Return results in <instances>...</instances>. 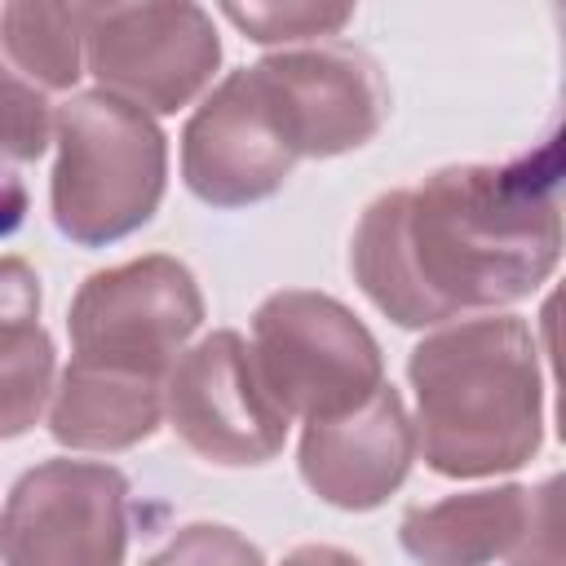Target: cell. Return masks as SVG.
<instances>
[{
	"label": "cell",
	"instance_id": "obj_1",
	"mask_svg": "<svg viewBox=\"0 0 566 566\" xmlns=\"http://www.w3.org/2000/svg\"><path fill=\"white\" fill-rule=\"evenodd\" d=\"M562 261L553 150L513 164H451L376 195L349 239L363 296L424 332L535 296Z\"/></svg>",
	"mask_w": 566,
	"mask_h": 566
},
{
	"label": "cell",
	"instance_id": "obj_2",
	"mask_svg": "<svg viewBox=\"0 0 566 566\" xmlns=\"http://www.w3.org/2000/svg\"><path fill=\"white\" fill-rule=\"evenodd\" d=\"M416 451L438 478H495L544 447L539 345L517 314H478L429 332L411 358Z\"/></svg>",
	"mask_w": 566,
	"mask_h": 566
},
{
	"label": "cell",
	"instance_id": "obj_3",
	"mask_svg": "<svg viewBox=\"0 0 566 566\" xmlns=\"http://www.w3.org/2000/svg\"><path fill=\"white\" fill-rule=\"evenodd\" d=\"M53 142L49 208L62 239L111 248L150 226L168 190V137L146 111L102 88L71 93L53 111Z\"/></svg>",
	"mask_w": 566,
	"mask_h": 566
},
{
	"label": "cell",
	"instance_id": "obj_4",
	"mask_svg": "<svg viewBox=\"0 0 566 566\" xmlns=\"http://www.w3.org/2000/svg\"><path fill=\"white\" fill-rule=\"evenodd\" d=\"M248 349L265 394L287 420H336L385 385L380 340L327 292H270L252 314Z\"/></svg>",
	"mask_w": 566,
	"mask_h": 566
},
{
	"label": "cell",
	"instance_id": "obj_5",
	"mask_svg": "<svg viewBox=\"0 0 566 566\" xmlns=\"http://www.w3.org/2000/svg\"><path fill=\"white\" fill-rule=\"evenodd\" d=\"M84 71L102 93L155 115L190 106L221 66V35L199 4H80Z\"/></svg>",
	"mask_w": 566,
	"mask_h": 566
},
{
	"label": "cell",
	"instance_id": "obj_6",
	"mask_svg": "<svg viewBox=\"0 0 566 566\" xmlns=\"http://www.w3.org/2000/svg\"><path fill=\"white\" fill-rule=\"evenodd\" d=\"M203 323V292L177 256L150 252L97 270L71 296V358L164 380Z\"/></svg>",
	"mask_w": 566,
	"mask_h": 566
},
{
	"label": "cell",
	"instance_id": "obj_7",
	"mask_svg": "<svg viewBox=\"0 0 566 566\" xmlns=\"http://www.w3.org/2000/svg\"><path fill=\"white\" fill-rule=\"evenodd\" d=\"M128 478L97 460L27 469L0 509V566H124Z\"/></svg>",
	"mask_w": 566,
	"mask_h": 566
},
{
	"label": "cell",
	"instance_id": "obj_8",
	"mask_svg": "<svg viewBox=\"0 0 566 566\" xmlns=\"http://www.w3.org/2000/svg\"><path fill=\"white\" fill-rule=\"evenodd\" d=\"M164 420L199 460L221 469L265 464L287 442V416L265 394L248 340L230 327L177 354L164 376Z\"/></svg>",
	"mask_w": 566,
	"mask_h": 566
},
{
	"label": "cell",
	"instance_id": "obj_9",
	"mask_svg": "<svg viewBox=\"0 0 566 566\" xmlns=\"http://www.w3.org/2000/svg\"><path fill=\"white\" fill-rule=\"evenodd\" d=\"M248 71L301 159L349 155L389 115V84L376 57L340 40L279 49Z\"/></svg>",
	"mask_w": 566,
	"mask_h": 566
},
{
	"label": "cell",
	"instance_id": "obj_10",
	"mask_svg": "<svg viewBox=\"0 0 566 566\" xmlns=\"http://www.w3.org/2000/svg\"><path fill=\"white\" fill-rule=\"evenodd\" d=\"M301 155L283 137L252 71H230L181 128V181L221 212L252 208L283 190Z\"/></svg>",
	"mask_w": 566,
	"mask_h": 566
},
{
	"label": "cell",
	"instance_id": "obj_11",
	"mask_svg": "<svg viewBox=\"0 0 566 566\" xmlns=\"http://www.w3.org/2000/svg\"><path fill=\"white\" fill-rule=\"evenodd\" d=\"M416 429L394 385H380L363 407L336 420H310L301 429L296 469L301 482L332 509H380L411 473Z\"/></svg>",
	"mask_w": 566,
	"mask_h": 566
},
{
	"label": "cell",
	"instance_id": "obj_12",
	"mask_svg": "<svg viewBox=\"0 0 566 566\" xmlns=\"http://www.w3.org/2000/svg\"><path fill=\"white\" fill-rule=\"evenodd\" d=\"M164 424V380L71 358L53 380L49 433L66 451L115 455L133 451Z\"/></svg>",
	"mask_w": 566,
	"mask_h": 566
},
{
	"label": "cell",
	"instance_id": "obj_13",
	"mask_svg": "<svg viewBox=\"0 0 566 566\" xmlns=\"http://www.w3.org/2000/svg\"><path fill=\"white\" fill-rule=\"evenodd\" d=\"M535 509V486H482L455 491L433 504H416L398 522V544L420 566H491L509 557Z\"/></svg>",
	"mask_w": 566,
	"mask_h": 566
},
{
	"label": "cell",
	"instance_id": "obj_14",
	"mask_svg": "<svg viewBox=\"0 0 566 566\" xmlns=\"http://www.w3.org/2000/svg\"><path fill=\"white\" fill-rule=\"evenodd\" d=\"M0 49L13 62V75L40 93H66L84 75V22L80 4H4L0 9Z\"/></svg>",
	"mask_w": 566,
	"mask_h": 566
},
{
	"label": "cell",
	"instance_id": "obj_15",
	"mask_svg": "<svg viewBox=\"0 0 566 566\" xmlns=\"http://www.w3.org/2000/svg\"><path fill=\"white\" fill-rule=\"evenodd\" d=\"M57 354L40 323L0 327V438H22L35 429L53 398Z\"/></svg>",
	"mask_w": 566,
	"mask_h": 566
},
{
	"label": "cell",
	"instance_id": "obj_16",
	"mask_svg": "<svg viewBox=\"0 0 566 566\" xmlns=\"http://www.w3.org/2000/svg\"><path fill=\"white\" fill-rule=\"evenodd\" d=\"M221 18H230L252 44H318L340 35V27L354 18L349 4H314V0H265V4H221Z\"/></svg>",
	"mask_w": 566,
	"mask_h": 566
},
{
	"label": "cell",
	"instance_id": "obj_17",
	"mask_svg": "<svg viewBox=\"0 0 566 566\" xmlns=\"http://www.w3.org/2000/svg\"><path fill=\"white\" fill-rule=\"evenodd\" d=\"M53 142V111L40 88L0 66V164H35Z\"/></svg>",
	"mask_w": 566,
	"mask_h": 566
},
{
	"label": "cell",
	"instance_id": "obj_18",
	"mask_svg": "<svg viewBox=\"0 0 566 566\" xmlns=\"http://www.w3.org/2000/svg\"><path fill=\"white\" fill-rule=\"evenodd\" d=\"M142 566H265L261 548L221 522H190L181 526L155 557H146Z\"/></svg>",
	"mask_w": 566,
	"mask_h": 566
},
{
	"label": "cell",
	"instance_id": "obj_19",
	"mask_svg": "<svg viewBox=\"0 0 566 566\" xmlns=\"http://www.w3.org/2000/svg\"><path fill=\"white\" fill-rule=\"evenodd\" d=\"M509 566H562V544H557V478H544L535 486V509L526 531L517 535Z\"/></svg>",
	"mask_w": 566,
	"mask_h": 566
},
{
	"label": "cell",
	"instance_id": "obj_20",
	"mask_svg": "<svg viewBox=\"0 0 566 566\" xmlns=\"http://www.w3.org/2000/svg\"><path fill=\"white\" fill-rule=\"evenodd\" d=\"M40 323V274L22 256H0V327Z\"/></svg>",
	"mask_w": 566,
	"mask_h": 566
},
{
	"label": "cell",
	"instance_id": "obj_21",
	"mask_svg": "<svg viewBox=\"0 0 566 566\" xmlns=\"http://www.w3.org/2000/svg\"><path fill=\"white\" fill-rule=\"evenodd\" d=\"M22 221H27V181L9 164H0V239H9Z\"/></svg>",
	"mask_w": 566,
	"mask_h": 566
},
{
	"label": "cell",
	"instance_id": "obj_22",
	"mask_svg": "<svg viewBox=\"0 0 566 566\" xmlns=\"http://www.w3.org/2000/svg\"><path fill=\"white\" fill-rule=\"evenodd\" d=\"M283 566H367V562L336 544H301L283 557Z\"/></svg>",
	"mask_w": 566,
	"mask_h": 566
}]
</instances>
